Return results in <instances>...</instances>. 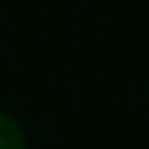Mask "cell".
<instances>
[{"label": "cell", "instance_id": "6da1fadb", "mask_svg": "<svg viewBox=\"0 0 149 149\" xmlns=\"http://www.w3.org/2000/svg\"><path fill=\"white\" fill-rule=\"evenodd\" d=\"M0 149H24V131L12 116L0 113Z\"/></svg>", "mask_w": 149, "mask_h": 149}]
</instances>
